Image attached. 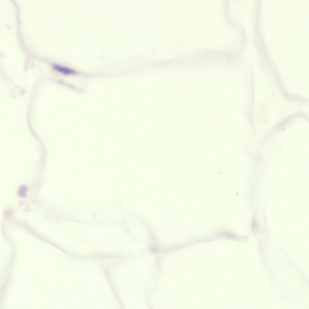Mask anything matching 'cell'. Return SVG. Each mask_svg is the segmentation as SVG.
<instances>
[{
	"instance_id": "2",
	"label": "cell",
	"mask_w": 309,
	"mask_h": 309,
	"mask_svg": "<svg viewBox=\"0 0 309 309\" xmlns=\"http://www.w3.org/2000/svg\"><path fill=\"white\" fill-rule=\"evenodd\" d=\"M27 187L25 185H22L20 187L18 190V195L21 197H25L27 196Z\"/></svg>"
},
{
	"instance_id": "1",
	"label": "cell",
	"mask_w": 309,
	"mask_h": 309,
	"mask_svg": "<svg viewBox=\"0 0 309 309\" xmlns=\"http://www.w3.org/2000/svg\"><path fill=\"white\" fill-rule=\"evenodd\" d=\"M53 68L57 71L66 75L73 74L76 73L75 71L72 69L58 65H54Z\"/></svg>"
}]
</instances>
